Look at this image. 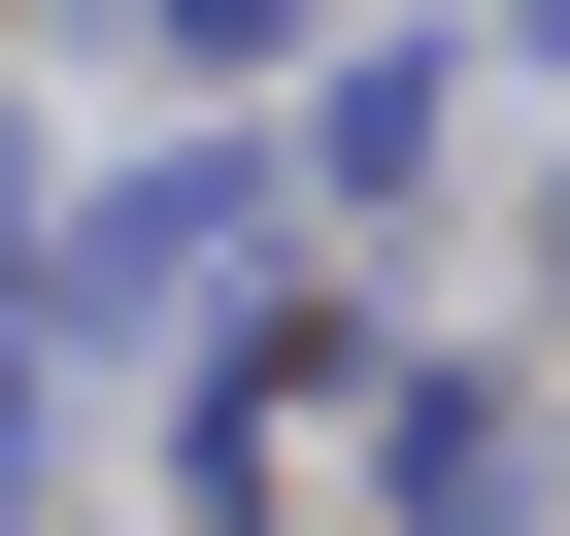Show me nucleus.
I'll use <instances>...</instances> for the list:
<instances>
[{
  "instance_id": "obj_1",
  "label": "nucleus",
  "mask_w": 570,
  "mask_h": 536,
  "mask_svg": "<svg viewBox=\"0 0 570 536\" xmlns=\"http://www.w3.org/2000/svg\"><path fill=\"white\" fill-rule=\"evenodd\" d=\"M235 235H268V201H235V168H168V201H101V235H68V302H202Z\"/></svg>"
},
{
  "instance_id": "obj_2",
  "label": "nucleus",
  "mask_w": 570,
  "mask_h": 536,
  "mask_svg": "<svg viewBox=\"0 0 570 536\" xmlns=\"http://www.w3.org/2000/svg\"><path fill=\"white\" fill-rule=\"evenodd\" d=\"M135 34H168V68H268V34H303V0H135Z\"/></svg>"
}]
</instances>
